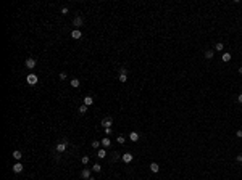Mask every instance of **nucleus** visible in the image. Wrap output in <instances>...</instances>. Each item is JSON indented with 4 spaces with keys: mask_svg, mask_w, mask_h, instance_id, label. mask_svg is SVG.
<instances>
[{
    "mask_svg": "<svg viewBox=\"0 0 242 180\" xmlns=\"http://www.w3.org/2000/svg\"><path fill=\"white\" fill-rule=\"evenodd\" d=\"M66 148H68V140H61L60 143L55 146V150H57V153H65Z\"/></svg>",
    "mask_w": 242,
    "mask_h": 180,
    "instance_id": "f257e3e1",
    "label": "nucleus"
},
{
    "mask_svg": "<svg viewBox=\"0 0 242 180\" xmlns=\"http://www.w3.org/2000/svg\"><path fill=\"white\" fill-rule=\"evenodd\" d=\"M26 80H28V84H29V85H36V84L39 82V77H37L36 74H29V76L26 77Z\"/></svg>",
    "mask_w": 242,
    "mask_h": 180,
    "instance_id": "f03ea898",
    "label": "nucleus"
},
{
    "mask_svg": "<svg viewBox=\"0 0 242 180\" xmlns=\"http://www.w3.org/2000/svg\"><path fill=\"white\" fill-rule=\"evenodd\" d=\"M102 127H105V129H110L111 125H113V119L111 117H105V119H102Z\"/></svg>",
    "mask_w": 242,
    "mask_h": 180,
    "instance_id": "7ed1b4c3",
    "label": "nucleus"
},
{
    "mask_svg": "<svg viewBox=\"0 0 242 180\" xmlns=\"http://www.w3.org/2000/svg\"><path fill=\"white\" fill-rule=\"evenodd\" d=\"M82 23H84L82 16H76V18L73 19V26H74V28H79V26H82Z\"/></svg>",
    "mask_w": 242,
    "mask_h": 180,
    "instance_id": "20e7f679",
    "label": "nucleus"
},
{
    "mask_svg": "<svg viewBox=\"0 0 242 180\" xmlns=\"http://www.w3.org/2000/svg\"><path fill=\"white\" fill-rule=\"evenodd\" d=\"M121 159H123V161H124V162H126V164H129V162H131V161H132V159H134V156H132V154H131V153H124V154H123V156H121Z\"/></svg>",
    "mask_w": 242,
    "mask_h": 180,
    "instance_id": "39448f33",
    "label": "nucleus"
},
{
    "mask_svg": "<svg viewBox=\"0 0 242 180\" xmlns=\"http://www.w3.org/2000/svg\"><path fill=\"white\" fill-rule=\"evenodd\" d=\"M24 64H26L28 69H34V68H36V60H34V58H28Z\"/></svg>",
    "mask_w": 242,
    "mask_h": 180,
    "instance_id": "423d86ee",
    "label": "nucleus"
},
{
    "mask_svg": "<svg viewBox=\"0 0 242 180\" xmlns=\"http://www.w3.org/2000/svg\"><path fill=\"white\" fill-rule=\"evenodd\" d=\"M13 172H15V174H21V172H23V164L19 161L13 166Z\"/></svg>",
    "mask_w": 242,
    "mask_h": 180,
    "instance_id": "0eeeda50",
    "label": "nucleus"
},
{
    "mask_svg": "<svg viewBox=\"0 0 242 180\" xmlns=\"http://www.w3.org/2000/svg\"><path fill=\"white\" fill-rule=\"evenodd\" d=\"M90 172H92V171H90V169H87V167H86V169H82V171H81V177L86 179V180H87V179H90Z\"/></svg>",
    "mask_w": 242,
    "mask_h": 180,
    "instance_id": "6e6552de",
    "label": "nucleus"
},
{
    "mask_svg": "<svg viewBox=\"0 0 242 180\" xmlns=\"http://www.w3.org/2000/svg\"><path fill=\"white\" fill-rule=\"evenodd\" d=\"M71 37H73V39H81V37H82V32H81L79 29H73V32H71Z\"/></svg>",
    "mask_w": 242,
    "mask_h": 180,
    "instance_id": "1a4fd4ad",
    "label": "nucleus"
},
{
    "mask_svg": "<svg viewBox=\"0 0 242 180\" xmlns=\"http://www.w3.org/2000/svg\"><path fill=\"white\" fill-rule=\"evenodd\" d=\"M100 143H102V146H103V148H108L111 145V140L108 137H105V138H102V140H100Z\"/></svg>",
    "mask_w": 242,
    "mask_h": 180,
    "instance_id": "9d476101",
    "label": "nucleus"
},
{
    "mask_svg": "<svg viewBox=\"0 0 242 180\" xmlns=\"http://www.w3.org/2000/svg\"><path fill=\"white\" fill-rule=\"evenodd\" d=\"M84 105H86V106H90V105H94V98H92L90 95H86V97H84Z\"/></svg>",
    "mask_w": 242,
    "mask_h": 180,
    "instance_id": "9b49d317",
    "label": "nucleus"
},
{
    "mask_svg": "<svg viewBox=\"0 0 242 180\" xmlns=\"http://www.w3.org/2000/svg\"><path fill=\"white\" fill-rule=\"evenodd\" d=\"M70 84H71V87H73V89H78V87L81 85V80L74 77V79H71V82H70Z\"/></svg>",
    "mask_w": 242,
    "mask_h": 180,
    "instance_id": "f8f14e48",
    "label": "nucleus"
},
{
    "mask_svg": "<svg viewBox=\"0 0 242 180\" xmlns=\"http://www.w3.org/2000/svg\"><path fill=\"white\" fill-rule=\"evenodd\" d=\"M13 158H15L16 161H21V158H23V153L19 151V150H15V151H13Z\"/></svg>",
    "mask_w": 242,
    "mask_h": 180,
    "instance_id": "ddd939ff",
    "label": "nucleus"
},
{
    "mask_svg": "<svg viewBox=\"0 0 242 180\" xmlns=\"http://www.w3.org/2000/svg\"><path fill=\"white\" fill-rule=\"evenodd\" d=\"M97 156L100 159H103L105 156H107V151H105V148H98V153H97Z\"/></svg>",
    "mask_w": 242,
    "mask_h": 180,
    "instance_id": "4468645a",
    "label": "nucleus"
},
{
    "mask_svg": "<svg viewBox=\"0 0 242 180\" xmlns=\"http://www.w3.org/2000/svg\"><path fill=\"white\" fill-rule=\"evenodd\" d=\"M150 171H152V172H155V174H157V172L160 171V166L157 164V162H152V164H150Z\"/></svg>",
    "mask_w": 242,
    "mask_h": 180,
    "instance_id": "2eb2a0df",
    "label": "nucleus"
},
{
    "mask_svg": "<svg viewBox=\"0 0 242 180\" xmlns=\"http://www.w3.org/2000/svg\"><path fill=\"white\" fill-rule=\"evenodd\" d=\"M129 138H131L132 142H137L139 140V134L137 132H131V134H129Z\"/></svg>",
    "mask_w": 242,
    "mask_h": 180,
    "instance_id": "dca6fc26",
    "label": "nucleus"
},
{
    "mask_svg": "<svg viewBox=\"0 0 242 180\" xmlns=\"http://www.w3.org/2000/svg\"><path fill=\"white\" fill-rule=\"evenodd\" d=\"M213 55H215L213 50H205V58H207V60H212Z\"/></svg>",
    "mask_w": 242,
    "mask_h": 180,
    "instance_id": "f3484780",
    "label": "nucleus"
},
{
    "mask_svg": "<svg viewBox=\"0 0 242 180\" xmlns=\"http://www.w3.org/2000/svg\"><path fill=\"white\" fill-rule=\"evenodd\" d=\"M223 61L224 63H228V61H231V53H223Z\"/></svg>",
    "mask_w": 242,
    "mask_h": 180,
    "instance_id": "a211bd4d",
    "label": "nucleus"
},
{
    "mask_svg": "<svg viewBox=\"0 0 242 180\" xmlns=\"http://www.w3.org/2000/svg\"><path fill=\"white\" fill-rule=\"evenodd\" d=\"M223 48H224V45H223V43H221V42H218L216 45H215V50H216V52H221V50H223Z\"/></svg>",
    "mask_w": 242,
    "mask_h": 180,
    "instance_id": "6ab92c4d",
    "label": "nucleus"
},
{
    "mask_svg": "<svg viewBox=\"0 0 242 180\" xmlns=\"http://www.w3.org/2000/svg\"><path fill=\"white\" fill-rule=\"evenodd\" d=\"M92 171H94V172H100L102 171L100 164H94V166H92Z\"/></svg>",
    "mask_w": 242,
    "mask_h": 180,
    "instance_id": "aec40b11",
    "label": "nucleus"
},
{
    "mask_svg": "<svg viewBox=\"0 0 242 180\" xmlns=\"http://www.w3.org/2000/svg\"><path fill=\"white\" fill-rule=\"evenodd\" d=\"M128 80V74H120V82H126Z\"/></svg>",
    "mask_w": 242,
    "mask_h": 180,
    "instance_id": "412c9836",
    "label": "nucleus"
},
{
    "mask_svg": "<svg viewBox=\"0 0 242 180\" xmlns=\"http://www.w3.org/2000/svg\"><path fill=\"white\" fill-rule=\"evenodd\" d=\"M100 142H97V140H94V142H92V148H100Z\"/></svg>",
    "mask_w": 242,
    "mask_h": 180,
    "instance_id": "4be33fe9",
    "label": "nucleus"
},
{
    "mask_svg": "<svg viewBox=\"0 0 242 180\" xmlns=\"http://www.w3.org/2000/svg\"><path fill=\"white\" fill-rule=\"evenodd\" d=\"M86 111H87V106H86V105H82V106H79V113H81V114H84Z\"/></svg>",
    "mask_w": 242,
    "mask_h": 180,
    "instance_id": "5701e85b",
    "label": "nucleus"
},
{
    "mask_svg": "<svg viewBox=\"0 0 242 180\" xmlns=\"http://www.w3.org/2000/svg\"><path fill=\"white\" fill-rule=\"evenodd\" d=\"M81 161H82V164H89V156H82Z\"/></svg>",
    "mask_w": 242,
    "mask_h": 180,
    "instance_id": "b1692460",
    "label": "nucleus"
},
{
    "mask_svg": "<svg viewBox=\"0 0 242 180\" xmlns=\"http://www.w3.org/2000/svg\"><path fill=\"white\" fill-rule=\"evenodd\" d=\"M116 142H118V143H121V145H123V143H124V137H123V135H120V137L116 138Z\"/></svg>",
    "mask_w": 242,
    "mask_h": 180,
    "instance_id": "393cba45",
    "label": "nucleus"
},
{
    "mask_svg": "<svg viewBox=\"0 0 242 180\" xmlns=\"http://www.w3.org/2000/svg\"><path fill=\"white\" fill-rule=\"evenodd\" d=\"M121 156H120V153H113V161H118Z\"/></svg>",
    "mask_w": 242,
    "mask_h": 180,
    "instance_id": "a878e982",
    "label": "nucleus"
},
{
    "mask_svg": "<svg viewBox=\"0 0 242 180\" xmlns=\"http://www.w3.org/2000/svg\"><path fill=\"white\" fill-rule=\"evenodd\" d=\"M61 15H68V6H63V8H61Z\"/></svg>",
    "mask_w": 242,
    "mask_h": 180,
    "instance_id": "bb28decb",
    "label": "nucleus"
},
{
    "mask_svg": "<svg viewBox=\"0 0 242 180\" xmlns=\"http://www.w3.org/2000/svg\"><path fill=\"white\" fill-rule=\"evenodd\" d=\"M105 135H107V137H110V135H111V127L110 129H105Z\"/></svg>",
    "mask_w": 242,
    "mask_h": 180,
    "instance_id": "cd10ccee",
    "label": "nucleus"
},
{
    "mask_svg": "<svg viewBox=\"0 0 242 180\" xmlns=\"http://www.w3.org/2000/svg\"><path fill=\"white\" fill-rule=\"evenodd\" d=\"M120 74H128V71H126V68H120Z\"/></svg>",
    "mask_w": 242,
    "mask_h": 180,
    "instance_id": "c85d7f7f",
    "label": "nucleus"
},
{
    "mask_svg": "<svg viewBox=\"0 0 242 180\" xmlns=\"http://www.w3.org/2000/svg\"><path fill=\"white\" fill-rule=\"evenodd\" d=\"M60 79H61V80L66 79V72H60Z\"/></svg>",
    "mask_w": 242,
    "mask_h": 180,
    "instance_id": "c756f323",
    "label": "nucleus"
},
{
    "mask_svg": "<svg viewBox=\"0 0 242 180\" xmlns=\"http://www.w3.org/2000/svg\"><path fill=\"white\" fill-rule=\"evenodd\" d=\"M236 161H237V162H242V154H237V156H236Z\"/></svg>",
    "mask_w": 242,
    "mask_h": 180,
    "instance_id": "7c9ffc66",
    "label": "nucleus"
},
{
    "mask_svg": "<svg viewBox=\"0 0 242 180\" xmlns=\"http://www.w3.org/2000/svg\"><path fill=\"white\" fill-rule=\"evenodd\" d=\"M236 135H237L239 138H242V130H237V132H236Z\"/></svg>",
    "mask_w": 242,
    "mask_h": 180,
    "instance_id": "2f4dec72",
    "label": "nucleus"
},
{
    "mask_svg": "<svg viewBox=\"0 0 242 180\" xmlns=\"http://www.w3.org/2000/svg\"><path fill=\"white\" fill-rule=\"evenodd\" d=\"M237 101H239V103H242V93L239 95V97H237Z\"/></svg>",
    "mask_w": 242,
    "mask_h": 180,
    "instance_id": "473e14b6",
    "label": "nucleus"
},
{
    "mask_svg": "<svg viewBox=\"0 0 242 180\" xmlns=\"http://www.w3.org/2000/svg\"><path fill=\"white\" fill-rule=\"evenodd\" d=\"M239 74H242V66H241V68H239Z\"/></svg>",
    "mask_w": 242,
    "mask_h": 180,
    "instance_id": "72a5a7b5",
    "label": "nucleus"
},
{
    "mask_svg": "<svg viewBox=\"0 0 242 180\" xmlns=\"http://www.w3.org/2000/svg\"><path fill=\"white\" fill-rule=\"evenodd\" d=\"M87 180H95V179H94V177H90V179H87Z\"/></svg>",
    "mask_w": 242,
    "mask_h": 180,
    "instance_id": "f704fd0d",
    "label": "nucleus"
}]
</instances>
